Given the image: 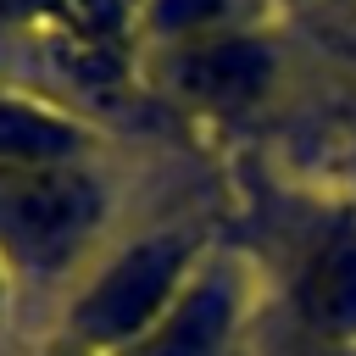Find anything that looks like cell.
Returning <instances> with one entry per match:
<instances>
[{
    "label": "cell",
    "mask_w": 356,
    "mask_h": 356,
    "mask_svg": "<svg viewBox=\"0 0 356 356\" xmlns=\"http://www.w3.org/2000/svg\"><path fill=\"white\" fill-rule=\"evenodd\" d=\"M95 217H100V189L78 167L67 161L0 167V239L11 245V256L33 267H56L83 245Z\"/></svg>",
    "instance_id": "cell-1"
},
{
    "label": "cell",
    "mask_w": 356,
    "mask_h": 356,
    "mask_svg": "<svg viewBox=\"0 0 356 356\" xmlns=\"http://www.w3.org/2000/svg\"><path fill=\"white\" fill-rule=\"evenodd\" d=\"M184 256H189V245H184L178 234H161V239L134 245V250L83 295V306H78V334L95 339V345H122V339L145 334L150 317L161 312L167 289L178 284Z\"/></svg>",
    "instance_id": "cell-2"
},
{
    "label": "cell",
    "mask_w": 356,
    "mask_h": 356,
    "mask_svg": "<svg viewBox=\"0 0 356 356\" xmlns=\"http://www.w3.org/2000/svg\"><path fill=\"white\" fill-rule=\"evenodd\" d=\"M172 78H178V89H184L189 100H200V106H245V100H256V95L267 89L273 61H267V50H261L256 39H245V33H200V39H189V44L178 50Z\"/></svg>",
    "instance_id": "cell-3"
},
{
    "label": "cell",
    "mask_w": 356,
    "mask_h": 356,
    "mask_svg": "<svg viewBox=\"0 0 356 356\" xmlns=\"http://www.w3.org/2000/svg\"><path fill=\"white\" fill-rule=\"evenodd\" d=\"M228 323H234V289L222 278H206L172 306V317L134 356H217L228 339Z\"/></svg>",
    "instance_id": "cell-4"
},
{
    "label": "cell",
    "mask_w": 356,
    "mask_h": 356,
    "mask_svg": "<svg viewBox=\"0 0 356 356\" xmlns=\"http://www.w3.org/2000/svg\"><path fill=\"white\" fill-rule=\"evenodd\" d=\"M306 312L328 334H356V228L323 245L306 273Z\"/></svg>",
    "instance_id": "cell-5"
},
{
    "label": "cell",
    "mask_w": 356,
    "mask_h": 356,
    "mask_svg": "<svg viewBox=\"0 0 356 356\" xmlns=\"http://www.w3.org/2000/svg\"><path fill=\"white\" fill-rule=\"evenodd\" d=\"M78 150V128L22 106V100H0V167H44V161H67Z\"/></svg>",
    "instance_id": "cell-6"
},
{
    "label": "cell",
    "mask_w": 356,
    "mask_h": 356,
    "mask_svg": "<svg viewBox=\"0 0 356 356\" xmlns=\"http://www.w3.org/2000/svg\"><path fill=\"white\" fill-rule=\"evenodd\" d=\"M345 356H356V350H345Z\"/></svg>",
    "instance_id": "cell-7"
}]
</instances>
